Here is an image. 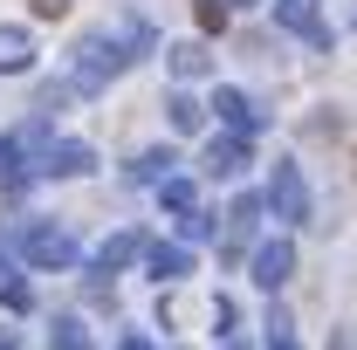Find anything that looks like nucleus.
Here are the masks:
<instances>
[{"mask_svg": "<svg viewBox=\"0 0 357 350\" xmlns=\"http://www.w3.org/2000/svg\"><path fill=\"white\" fill-rule=\"evenodd\" d=\"M28 254L48 268V261H69L76 248H69V234H55V227H35V234H28Z\"/></svg>", "mask_w": 357, "mask_h": 350, "instance_id": "7ed1b4c3", "label": "nucleus"}, {"mask_svg": "<svg viewBox=\"0 0 357 350\" xmlns=\"http://www.w3.org/2000/svg\"><path fill=\"white\" fill-rule=\"evenodd\" d=\"M241 137H213V151H206V172H241Z\"/></svg>", "mask_w": 357, "mask_h": 350, "instance_id": "423d86ee", "label": "nucleus"}, {"mask_svg": "<svg viewBox=\"0 0 357 350\" xmlns=\"http://www.w3.org/2000/svg\"><path fill=\"white\" fill-rule=\"evenodd\" d=\"M35 7H42V14H62V7H69V0H35Z\"/></svg>", "mask_w": 357, "mask_h": 350, "instance_id": "f8f14e48", "label": "nucleus"}, {"mask_svg": "<svg viewBox=\"0 0 357 350\" xmlns=\"http://www.w3.org/2000/svg\"><path fill=\"white\" fill-rule=\"evenodd\" d=\"M227 21V0H199V28H206V35H213V28H220Z\"/></svg>", "mask_w": 357, "mask_h": 350, "instance_id": "9b49d317", "label": "nucleus"}, {"mask_svg": "<svg viewBox=\"0 0 357 350\" xmlns=\"http://www.w3.org/2000/svg\"><path fill=\"white\" fill-rule=\"evenodd\" d=\"M165 110H172V124H178V131H199V117H206V110H199L192 96H172Z\"/></svg>", "mask_w": 357, "mask_h": 350, "instance_id": "1a4fd4ad", "label": "nucleus"}, {"mask_svg": "<svg viewBox=\"0 0 357 350\" xmlns=\"http://www.w3.org/2000/svg\"><path fill=\"white\" fill-rule=\"evenodd\" d=\"M282 275H289V248L275 241V248H261V254H255V282H268V289H275Z\"/></svg>", "mask_w": 357, "mask_h": 350, "instance_id": "39448f33", "label": "nucleus"}, {"mask_svg": "<svg viewBox=\"0 0 357 350\" xmlns=\"http://www.w3.org/2000/svg\"><path fill=\"white\" fill-rule=\"evenodd\" d=\"M275 14H282V21L296 28V35H310L316 48H330V21L316 14V0H275Z\"/></svg>", "mask_w": 357, "mask_h": 350, "instance_id": "f03ea898", "label": "nucleus"}, {"mask_svg": "<svg viewBox=\"0 0 357 350\" xmlns=\"http://www.w3.org/2000/svg\"><path fill=\"white\" fill-rule=\"evenodd\" d=\"M268 199L282 206V220H310V185H303V172H296V165H275Z\"/></svg>", "mask_w": 357, "mask_h": 350, "instance_id": "f257e3e1", "label": "nucleus"}, {"mask_svg": "<svg viewBox=\"0 0 357 350\" xmlns=\"http://www.w3.org/2000/svg\"><path fill=\"white\" fill-rule=\"evenodd\" d=\"M172 69H178V76H206V48H199V42H178L172 48Z\"/></svg>", "mask_w": 357, "mask_h": 350, "instance_id": "6e6552de", "label": "nucleus"}, {"mask_svg": "<svg viewBox=\"0 0 357 350\" xmlns=\"http://www.w3.org/2000/svg\"><path fill=\"white\" fill-rule=\"evenodd\" d=\"M0 69H28V35L21 28H0Z\"/></svg>", "mask_w": 357, "mask_h": 350, "instance_id": "0eeeda50", "label": "nucleus"}, {"mask_svg": "<svg viewBox=\"0 0 357 350\" xmlns=\"http://www.w3.org/2000/svg\"><path fill=\"white\" fill-rule=\"evenodd\" d=\"M151 268L158 275H185V248H151Z\"/></svg>", "mask_w": 357, "mask_h": 350, "instance_id": "9d476101", "label": "nucleus"}, {"mask_svg": "<svg viewBox=\"0 0 357 350\" xmlns=\"http://www.w3.org/2000/svg\"><path fill=\"white\" fill-rule=\"evenodd\" d=\"M213 110H220V117H227V124H234V131H241V137L255 131V103H248L241 89H220V96H213Z\"/></svg>", "mask_w": 357, "mask_h": 350, "instance_id": "20e7f679", "label": "nucleus"}]
</instances>
